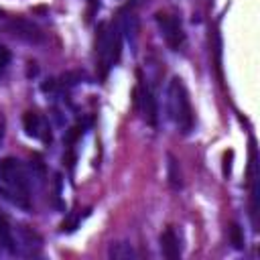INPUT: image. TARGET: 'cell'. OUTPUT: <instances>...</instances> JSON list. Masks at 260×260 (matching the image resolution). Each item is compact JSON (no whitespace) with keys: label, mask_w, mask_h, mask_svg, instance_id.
<instances>
[{"label":"cell","mask_w":260,"mask_h":260,"mask_svg":"<svg viewBox=\"0 0 260 260\" xmlns=\"http://www.w3.org/2000/svg\"><path fill=\"white\" fill-rule=\"evenodd\" d=\"M167 177H169V183H171L173 189H181V187H183L179 162H177L175 156H171V154H169V165H167Z\"/></svg>","instance_id":"cell-11"},{"label":"cell","mask_w":260,"mask_h":260,"mask_svg":"<svg viewBox=\"0 0 260 260\" xmlns=\"http://www.w3.org/2000/svg\"><path fill=\"white\" fill-rule=\"evenodd\" d=\"M134 104L138 108V112L142 114L144 122L150 124V126H156L158 124V108H156V100L150 91V87L140 79L136 89H134Z\"/></svg>","instance_id":"cell-5"},{"label":"cell","mask_w":260,"mask_h":260,"mask_svg":"<svg viewBox=\"0 0 260 260\" xmlns=\"http://www.w3.org/2000/svg\"><path fill=\"white\" fill-rule=\"evenodd\" d=\"M0 246L12 250L14 248V238H12V232H10V225L6 221V217L0 215Z\"/></svg>","instance_id":"cell-12"},{"label":"cell","mask_w":260,"mask_h":260,"mask_svg":"<svg viewBox=\"0 0 260 260\" xmlns=\"http://www.w3.org/2000/svg\"><path fill=\"white\" fill-rule=\"evenodd\" d=\"M122 55V26L120 22H102L98 26L95 37V57H98V71L100 77L106 79L110 69L120 61Z\"/></svg>","instance_id":"cell-2"},{"label":"cell","mask_w":260,"mask_h":260,"mask_svg":"<svg viewBox=\"0 0 260 260\" xmlns=\"http://www.w3.org/2000/svg\"><path fill=\"white\" fill-rule=\"evenodd\" d=\"M154 20L158 24V30H160L165 43L173 51H179L185 45V30H183L181 20L175 14H169V12H156L154 14Z\"/></svg>","instance_id":"cell-4"},{"label":"cell","mask_w":260,"mask_h":260,"mask_svg":"<svg viewBox=\"0 0 260 260\" xmlns=\"http://www.w3.org/2000/svg\"><path fill=\"white\" fill-rule=\"evenodd\" d=\"M167 108H169V118L173 120V124L183 132H191L193 128V108H191V100L187 93V87L183 83V79L173 77L167 89Z\"/></svg>","instance_id":"cell-3"},{"label":"cell","mask_w":260,"mask_h":260,"mask_svg":"<svg viewBox=\"0 0 260 260\" xmlns=\"http://www.w3.org/2000/svg\"><path fill=\"white\" fill-rule=\"evenodd\" d=\"M108 256H110V258H114V260H128V258H134V256H136V252L132 250V246H130V244H126V242H116V244H112V246H110Z\"/></svg>","instance_id":"cell-10"},{"label":"cell","mask_w":260,"mask_h":260,"mask_svg":"<svg viewBox=\"0 0 260 260\" xmlns=\"http://www.w3.org/2000/svg\"><path fill=\"white\" fill-rule=\"evenodd\" d=\"M4 130H6V120H4V116L0 114V144H2V140H4Z\"/></svg>","instance_id":"cell-15"},{"label":"cell","mask_w":260,"mask_h":260,"mask_svg":"<svg viewBox=\"0 0 260 260\" xmlns=\"http://www.w3.org/2000/svg\"><path fill=\"white\" fill-rule=\"evenodd\" d=\"M8 61H10V53H8V49L4 45H0V71L8 65Z\"/></svg>","instance_id":"cell-14"},{"label":"cell","mask_w":260,"mask_h":260,"mask_svg":"<svg viewBox=\"0 0 260 260\" xmlns=\"http://www.w3.org/2000/svg\"><path fill=\"white\" fill-rule=\"evenodd\" d=\"M248 185H250V211L252 223L258 225V160H256V146L254 140L250 142V167H248Z\"/></svg>","instance_id":"cell-6"},{"label":"cell","mask_w":260,"mask_h":260,"mask_svg":"<svg viewBox=\"0 0 260 260\" xmlns=\"http://www.w3.org/2000/svg\"><path fill=\"white\" fill-rule=\"evenodd\" d=\"M22 126H24V132L30 136V138H37V140H43V142H51V130H49V124L47 120L37 114V112H26L22 116Z\"/></svg>","instance_id":"cell-7"},{"label":"cell","mask_w":260,"mask_h":260,"mask_svg":"<svg viewBox=\"0 0 260 260\" xmlns=\"http://www.w3.org/2000/svg\"><path fill=\"white\" fill-rule=\"evenodd\" d=\"M8 28L12 30L14 37H18V39H22L26 43H41L43 41V32L35 24H30L26 20H12Z\"/></svg>","instance_id":"cell-8"},{"label":"cell","mask_w":260,"mask_h":260,"mask_svg":"<svg viewBox=\"0 0 260 260\" xmlns=\"http://www.w3.org/2000/svg\"><path fill=\"white\" fill-rule=\"evenodd\" d=\"M0 185H2V195L8 201H12L16 207L30 209L28 175L18 158L6 156L0 160Z\"/></svg>","instance_id":"cell-1"},{"label":"cell","mask_w":260,"mask_h":260,"mask_svg":"<svg viewBox=\"0 0 260 260\" xmlns=\"http://www.w3.org/2000/svg\"><path fill=\"white\" fill-rule=\"evenodd\" d=\"M230 236H232V242H234V246L236 248H242V244H244V238H242V230H240V225H232L230 228Z\"/></svg>","instance_id":"cell-13"},{"label":"cell","mask_w":260,"mask_h":260,"mask_svg":"<svg viewBox=\"0 0 260 260\" xmlns=\"http://www.w3.org/2000/svg\"><path fill=\"white\" fill-rule=\"evenodd\" d=\"M160 250H162V256L169 258V260H177L181 256V248H179V238L175 234L173 228H167L162 234H160Z\"/></svg>","instance_id":"cell-9"}]
</instances>
